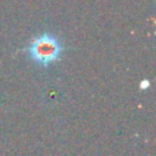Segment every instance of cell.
Wrapping results in <instances>:
<instances>
[{
  "mask_svg": "<svg viewBox=\"0 0 156 156\" xmlns=\"http://www.w3.org/2000/svg\"><path fill=\"white\" fill-rule=\"evenodd\" d=\"M63 45L55 34L44 32L38 37H34L26 48V54L38 66L48 67L54 62L60 59Z\"/></svg>",
  "mask_w": 156,
  "mask_h": 156,
  "instance_id": "cell-1",
  "label": "cell"
}]
</instances>
